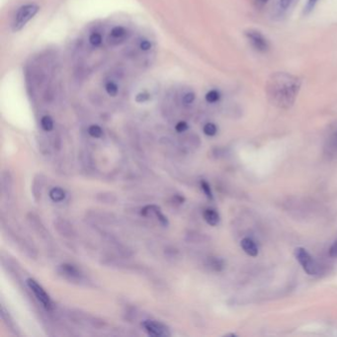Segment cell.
Returning a JSON list of instances; mask_svg holds the SVG:
<instances>
[{"mask_svg": "<svg viewBox=\"0 0 337 337\" xmlns=\"http://www.w3.org/2000/svg\"><path fill=\"white\" fill-rule=\"evenodd\" d=\"M142 325L145 328V330L148 332V334L151 336L164 337V336L170 335L169 331H168V328L159 321L148 320H145L142 323Z\"/></svg>", "mask_w": 337, "mask_h": 337, "instance_id": "cell-6", "label": "cell"}, {"mask_svg": "<svg viewBox=\"0 0 337 337\" xmlns=\"http://www.w3.org/2000/svg\"><path fill=\"white\" fill-rule=\"evenodd\" d=\"M149 99H150V95L148 93H145V92L139 93L135 96V101L137 103H144V102L148 101Z\"/></svg>", "mask_w": 337, "mask_h": 337, "instance_id": "cell-24", "label": "cell"}, {"mask_svg": "<svg viewBox=\"0 0 337 337\" xmlns=\"http://www.w3.org/2000/svg\"><path fill=\"white\" fill-rule=\"evenodd\" d=\"M208 266L216 272H220L224 268V262L222 259L218 257H211L208 261Z\"/></svg>", "mask_w": 337, "mask_h": 337, "instance_id": "cell-11", "label": "cell"}, {"mask_svg": "<svg viewBox=\"0 0 337 337\" xmlns=\"http://www.w3.org/2000/svg\"><path fill=\"white\" fill-rule=\"evenodd\" d=\"M39 11V7L35 4H26L20 7L15 15L13 22V30L19 31L29 22Z\"/></svg>", "mask_w": 337, "mask_h": 337, "instance_id": "cell-3", "label": "cell"}, {"mask_svg": "<svg viewBox=\"0 0 337 337\" xmlns=\"http://www.w3.org/2000/svg\"><path fill=\"white\" fill-rule=\"evenodd\" d=\"M88 134L92 137L100 138L103 135V130L101 129V127H99L97 125H92L88 128Z\"/></svg>", "mask_w": 337, "mask_h": 337, "instance_id": "cell-16", "label": "cell"}, {"mask_svg": "<svg viewBox=\"0 0 337 337\" xmlns=\"http://www.w3.org/2000/svg\"><path fill=\"white\" fill-rule=\"evenodd\" d=\"M194 100H195V94H194L193 92H188V93H186V94L183 96V99H182L183 103L186 104V105L192 104V103L194 102Z\"/></svg>", "mask_w": 337, "mask_h": 337, "instance_id": "cell-22", "label": "cell"}, {"mask_svg": "<svg viewBox=\"0 0 337 337\" xmlns=\"http://www.w3.org/2000/svg\"><path fill=\"white\" fill-rule=\"evenodd\" d=\"M240 246L245 253L251 257H255L259 253V248L254 240L250 237H244L240 241Z\"/></svg>", "mask_w": 337, "mask_h": 337, "instance_id": "cell-7", "label": "cell"}, {"mask_svg": "<svg viewBox=\"0 0 337 337\" xmlns=\"http://www.w3.org/2000/svg\"><path fill=\"white\" fill-rule=\"evenodd\" d=\"M61 271L64 275L68 276L70 278H78L80 275L78 269L71 264H63L61 266Z\"/></svg>", "mask_w": 337, "mask_h": 337, "instance_id": "cell-10", "label": "cell"}, {"mask_svg": "<svg viewBox=\"0 0 337 337\" xmlns=\"http://www.w3.org/2000/svg\"><path fill=\"white\" fill-rule=\"evenodd\" d=\"M201 188H202L204 194L207 196L208 199H210V200L214 199V195H213V192H212V188H211L210 184L207 181H205V180L201 181Z\"/></svg>", "mask_w": 337, "mask_h": 337, "instance_id": "cell-17", "label": "cell"}, {"mask_svg": "<svg viewBox=\"0 0 337 337\" xmlns=\"http://www.w3.org/2000/svg\"><path fill=\"white\" fill-rule=\"evenodd\" d=\"M336 138H337V135H336Z\"/></svg>", "mask_w": 337, "mask_h": 337, "instance_id": "cell-29", "label": "cell"}, {"mask_svg": "<svg viewBox=\"0 0 337 337\" xmlns=\"http://www.w3.org/2000/svg\"><path fill=\"white\" fill-rule=\"evenodd\" d=\"M203 217H204V219L206 220V222L212 227H216L220 219L219 213L215 209H211V208L206 209L204 211Z\"/></svg>", "mask_w": 337, "mask_h": 337, "instance_id": "cell-8", "label": "cell"}, {"mask_svg": "<svg viewBox=\"0 0 337 337\" xmlns=\"http://www.w3.org/2000/svg\"><path fill=\"white\" fill-rule=\"evenodd\" d=\"M295 257L301 264L304 272L308 275H317L320 272V267L314 257L308 253L303 247H297L295 249Z\"/></svg>", "mask_w": 337, "mask_h": 337, "instance_id": "cell-2", "label": "cell"}, {"mask_svg": "<svg viewBox=\"0 0 337 337\" xmlns=\"http://www.w3.org/2000/svg\"><path fill=\"white\" fill-rule=\"evenodd\" d=\"M328 254L331 258H337V239L329 247Z\"/></svg>", "mask_w": 337, "mask_h": 337, "instance_id": "cell-20", "label": "cell"}, {"mask_svg": "<svg viewBox=\"0 0 337 337\" xmlns=\"http://www.w3.org/2000/svg\"><path fill=\"white\" fill-rule=\"evenodd\" d=\"M173 200L175 203H178V204H183V202H184V198L180 195H175Z\"/></svg>", "mask_w": 337, "mask_h": 337, "instance_id": "cell-27", "label": "cell"}, {"mask_svg": "<svg viewBox=\"0 0 337 337\" xmlns=\"http://www.w3.org/2000/svg\"><path fill=\"white\" fill-rule=\"evenodd\" d=\"M256 1H257V3H258V4L263 5V4H265V3L268 1V0H256Z\"/></svg>", "mask_w": 337, "mask_h": 337, "instance_id": "cell-28", "label": "cell"}, {"mask_svg": "<svg viewBox=\"0 0 337 337\" xmlns=\"http://www.w3.org/2000/svg\"><path fill=\"white\" fill-rule=\"evenodd\" d=\"M139 48H140V50L145 51H150L152 49V43L150 41H148V40H144V41L140 42Z\"/></svg>", "mask_w": 337, "mask_h": 337, "instance_id": "cell-25", "label": "cell"}, {"mask_svg": "<svg viewBox=\"0 0 337 337\" xmlns=\"http://www.w3.org/2000/svg\"><path fill=\"white\" fill-rule=\"evenodd\" d=\"M105 90L107 92V94L111 97H115L117 96L118 92H119V88H118V85L115 83V82H108L106 84V86H105Z\"/></svg>", "mask_w": 337, "mask_h": 337, "instance_id": "cell-13", "label": "cell"}, {"mask_svg": "<svg viewBox=\"0 0 337 337\" xmlns=\"http://www.w3.org/2000/svg\"><path fill=\"white\" fill-rule=\"evenodd\" d=\"M245 36L256 51H266L269 49V43L267 39L256 30H248L245 32Z\"/></svg>", "mask_w": 337, "mask_h": 337, "instance_id": "cell-5", "label": "cell"}, {"mask_svg": "<svg viewBox=\"0 0 337 337\" xmlns=\"http://www.w3.org/2000/svg\"><path fill=\"white\" fill-rule=\"evenodd\" d=\"M50 198L55 202V203H60L66 200L67 198V192L61 188V187H53L51 189L50 193Z\"/></svg>", "mask_w": 337, "mask_h": 337, "instance_id": "cell-9", "label": "cell"}, {"mask_svg": "<svg viewBox=\"0 0 337 337\" xmlns=\"http://www.w3.org/2000/svg\"><path fill=\"white\" fill-rule=\"evenodd\" d=\"M42 129L46 132H51L53 129V121L50 116H44L41 119Z\"/></svg>", "mask_w": 337, "mask_h": 337, "instance_id": "cell-14", "label": "cell"}, {"mask_svg": "<svg viewBox=\"0 0 337 337\" xmlns=\"http://www.w3.org/2000/svg\"><path fill=\"white\" fill-rule=\"evenodd\" d=\"M126 34H127V30L122 26L114 27L110 32L111 37L114 38V39H122L123 37L126 36Z\"/></svg>", "mask_w": 337, "mask_h": 337, "instance_id": "cell-12", "label": "cell"}, {"mask_svg": "<svg viewBox=\"0 0 337 337\" xmlns=\"http://www.w3.org/2000/svg\"><path fill=\"white\" fill-rule=\"evenodd\" d=\"M292 2L293 0H279V8L281 10H287Z\"/></svg>", "mask_w": 337, "mask_h": 337, "instance_id": "cell-23", "label": "cell"}, {"mask_svg": "<svg viewBox=\"0 0 337 337\" xmlns=\"http://www.w3.org/2000/svg\"><path fill=\"white\" fill-rule=\"evenodd\" d=\"M319 0H307V3L305 5V10L306 12H310L314 9V7L316 6V4L318 3Z\"/></svg>", "mask_w": 337, "mask_h": 337, "instance_id": "cell-26", "label": "cell"}, {"mask_svg": "<svg viewBox=\"0 0 337 337\" xmlns=\"http://www.w3.org/2000/svg\"><path fill=\"white\" fill-rule=\"evenodd\" d=\"M26 282H27L28 287H29L30 290L34 293L37 300L42 303V305L45 308H47V310H51L52 302H51L50 296L48 295V293L44 290V288L37 282L36 280H34L32 278L28 279Z\"/></svg>", "mask_w": 337, "mask_h": 337, "instance_id": "cell-4", "label": "cell"}, {"mask_svg": "<svg viewBox=\"0 0 337 337\" xmlns=\"http://www.w3.org/2000/svg\"><path fill=\"white\" fill-rule=\"evenodd\" d=\"M277 81L273 82L272 86V97L273 99L282 107H289L294 103L297 90L299 88L298 80L291 78L288 75L287 81L284 82V74H280Z\"/></svg>", "mask_w": 337, "mask_h": 337, "instance_id": "cell-1", "label": "cell"}, {"mask_svg": "<svg viewBox=\"0 0 337 337\" xmlns=\"http://www.w3.org/2000/svg\"><path fill=\"white\" fill-rule=\"evenodd\" d=\"M175 130L177 133H184L188 130V124L185 121H180L176 124Z\"/></svg>", "mask_w": 337, "mask_h": 337, "instance_id": "cell-21", "label": "cell"}, {"mask_svg": "<svg viewBox=\"0 0 337 337\" xmlns=\"http://www.w3.org/2000/svg\"><path fill=\"white\" fill-rule=\"evenodd\" d=\"M204 134L208 136H214L217 135L218 133V128L217 126L214 124V123H207L205 126H204Z\"/></svg>", "mask_w": 337, "mask_h": 337, "instance_id": "cell-15", "label": "cell"}, {"mask_svg": "<svg viewBox=\"0 0 337 337\" xmlns=\"http://www.w3.org/2000/svg\"><path fill=\"white\" fill-rule=\"evenodd\" d=\"M205 98H206L207 102H209V103H216V102H218L219 100L220 94L217 90H211V91H209L206 94Z\"/></svg>", "mask_w": 337, "mask_h": 337, "instance_id": "cell-18", "label": "cell"}, {"mask_svg": "<svg viewBox=\"0 0 337 337\" xmlns=\"http://www.w3.org/2000/svg\"><path fill=\"white\" fill-rule=\"evenodd\" d=\"M103 39H102V36L101 34L99 33H92L90 36H89V43L93 46V47H98L101 45Z\"/></svg>", "mask_w": 337, "mask_h": 337, "instance_id": "cell-19", "label": "cell"}]
</instances>
